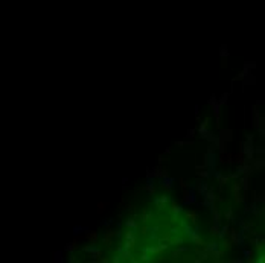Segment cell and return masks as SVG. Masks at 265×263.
<instances>
[{"instance_id":"4fadbf2b","label":"cell","mask_w":265,"mask_h":263,"mask_svg":"<svg viewBox=\"0 0 265 263\" xmlns=\"http://www.w3.org/2000/svg\"><path fill=\"white\" fill-rule=\"evenodd\" d=\"M223 254H224L223 251L215 249V251H212V252H210V258H212V260H215V261H218V260H221L220 257H223Z\"/></svg>"},{"instance_id":"9a60e30c","label":"cell","mask_w":265,"mask_h":263,"mask_svg":"<svg viewBox=\"0 0 265 263\" xmlns=\"http://www.w3.org/2000/svg\"><path fill=\"white\" fill-rule=\"evenodd\" d=\"M229 231H230L229 225H226V227H221V230H220V234H218V236H220L221 239H226V237H229V234H230Z\"/></svg>"},{"instance_id":"ac0fdd59","label":"cell","mask_w":265,"mask_h":263,"mask_svg":"<svg viewBox=\"0 0 265 263\" xmlns=\"http://www.w3.org/2000/svg\"><path fill=\"white\" fill-rule=\"evenodd\" d=\"M76 240H78V239H75V240H73V242H70V243H67L64 249H66V251H75V249L78 248V245H76Z\"/></svg>"},{"instance_id":"ba28073f","label":"cell","mask_w":265,"mask_h":263,"mask_svg":"<svg viewBox=\"0 0 265 263\" xmlns=\"http://www.w3.org/2000/svg\"><path fill=\"white\" fill-rule=\"evenodd\" d=\"M186 218H187L190 222L197 224V221H198V211H197V210H186Z\"/></svg>"},{"instance_id":"44dd1931","label":"cell","mask_w":265,"mask_h":263,"mask_svg":"<svg viewBox=\"0 0 265 263\" xmlns=\"http://www.w3.org/2000/svg\"><path fill=\"white\" fill-rule=\"evenodd\" d=\"M171 210H172V213H174V214H177V213H180V211H181V207H180V205H177V202H175V201H172Z\"/></svg>"},{"instance_id":"7a4b0ae2","label":"cell","mask_w":265,"mask_h":263,"mask_svg":"<svg viewBox=\"0 0 265 263\" xmlns=\"http://www.w3.org/2000/svg\"><path fill=\"white\" fill-rule=\"evenodd\" d=\"M209 105L212 107V110H213V113H215L216 123H218V122H220V108H221V105H220L218 101H216V96H215V94H212V96H210V99H209Z\"/></svg>"},{"instance_id":"3957f363","label":"cell","mask_w":265,"mask_h":263,"mask_svg":"<svg viewBox=\"0 0 265 263\" xmlns=\"http://www.w3.org/2000/svg\"><path fill=\"white\" fill-rule=\"evenodd\" d=\"M134 243H136V234H134V230L127 231V233H125V243H124V246L128 248V249H131V248L134 246Z\"/></svg>"},{"instance_id":"52a82bcc","label":"cell","mask_w":265,"mask_h":263,"mask_svg":"<svg viewBox=\"0 0 265 263\" xmlns=\"http://www.w3.org/2000/svg\"><path fill=\"white\" fill-rule=\"evenodd\" d=\"M114 236H117V231L114 233V231H111V230H108V231L104 234V239H102V240H104V243H105L107 246H111V245H113L111 239H113Z\"/></svg>"},{"instance_id":"f1b7e54d","label":"cell","mask_w":265,"mask_h":263,"mask_svg":"<svg viewBox=\"0 0 265 263\" xmlns=\"http://www.w3.org/2000/svg\"><path fill=\"white\" fill-rule=\"evenodd\" d=\"M244 254H245L247 260H251V251H244Z\"/></svg>"},{"instance_id":"484cf974","label":"cell","mask_w":265,"mask_h":263,"mask_svg":"<svg viewBox=\"0 0 265 263\" xmlns=\"http://www.w3.org/2000/svg\"><path fill=\"white\" fill-rule=\"evenodd\" d=\"M140 258H142V260H145V261H148V260H149V255H148V252H145V251H143V255H142Z\"/></svg>"},{"instance_id":"277c9868","label":"cell","mask_w":265,"mask_h":263,"mask_svg":"<svg viewBox=\"0 0 265 263\" xmlns=\"http://www.w3.org/2000/svg\"><path fill=\"white\" fill-rule=\"evenodd\" d=\"M195 189H197V192H198V193H201V196H204V193L209 190V186H207V183H206V181L198 180V181L195 183Z\"/></svg>"},{"instance_id":"ffe728a7","label":"cell","mask_w":265,"mask_h":263,"mask_svg":"<svg viewBox=\"0 0 265 263\" xmlns=\"http://www.w3.org/2000/svg\"><path fill=\"white\" fill-rule=\"evenodd\" d=\"M125 225H127L128 228H131V230H136V228H137V224L134 222V219H133V218H130V219H127V222H125Z\"/></svg>"},{"instance_id":"5b68a950","label":"cell","mask_w":265,"mask_h":263,"mask_svg":"<svg viewBox=\"0 0 265 263\" xmlns=\"http://www.w3.org/2000/svg\"><path fill=\"white\" fill-rule=\"evenodd\" d=\"M81 237H85L90 243H96V240H98V233L94 230H85V234L81 236Z\"/></svg>"},{"instance_id":"30bf717a","label":"cell","mask_w":265,"mask_h":263,"mask_svg":"<svg viewBox=\"0 0 265 263\" xmlns=\"http://www.w3.org/2000/svg\"><path fill=\"white\" fill-rule=\"evenodd\" d=\"M154 202L157 204L159 210H163V208H165V205H166V202H168V196H166V195H163V196H160V198H156V199H154Z\"/></svg>"},{"instance_id":"d6986e66","label":"cell","mask_w":265,"mask_h":263,"mask_svg":"<svg viewBox=\"0 0 265 263\" xmlns=\"http://www.w3.org/2000/svg\"><path fill=\"white\" fill-rule=\"evenodd\" d=\"M220 230H221V225L213 224V225L210 227V234H212V236H218V234H220Z\"/></svg>"},{"instance_id":"5bb4252c","label":"cell","mask_w":265,"mask_h":263,"mask_svg":"<svg viewBox=\"0 0 265 263\" xmlns=\"http://www.w3.org/2000/svg\"><path fill=\"white\" fill-rule=\"evenodd\" d=\"M207 126H209V117H207V119H204V120H203V123H201V125H200V128H198V132H200V135H201V134H204V132L207 131Z\"/></svg>"},{"instance_id":"603a6c76","label":"cell","mask_w":265,"mask_h":263,"mask_svg":"<svg viewBox=\"0 0 265 263\" xmlns=\"http://www.w3.org/2000/svg\"><path fill=\"white\" fill-rule=\"evenodd\" d=\"M224 216H226V221H233V213H232V210H230V208L224 213Z\"/></svg>"},{"instance_id":"2e32d148","label":"cell","mask_w":265,"mask_h":263,"mask_svg":"<svg viewBox=\"0 0 265 263\" xmlns=\"http://www.w3.org/2000/svg\"><path fill=\"white\" fill-rule=\"evenodd\" d=\"M186 251H187V248L180 245V248H178V249H175V251L172 252V258H174V260H175V258H178V257H180V254H181V252H186Z\"/></svg>"},{"instance_id":"e0dca14e","label":"cell","mask_w":265,"mask_h":263,"mask_svg":"<svg viewBox=\"0 0 265 263\" xmlns=\"http://www.w3.org/2000/svg\"><path fill=\"white\" fill-rule=\"evenodd\" d=\"M154 216H153V213H148L146 210H143L142 211V222H148L149 219H153Z\"/></svg>"},{"instance_id":"d4e9b609","label":"cell","mask_w":265,"mask_h":263,"mask_svg":"<svg viewBox=\"0 0 265 263\" xmlns=\"http://www.w3.org/2000/svg\"><path fill=\"white\" fill-rule=\"evenodd\" d=\"M54 260H57V261H63V258H61V252H60V251L54 252Z\"/></svg>"},{"instance_id":"cb8c5ba5","label":"cell","mask_w":265,"mask_h":263,"mask_svg":"<svg viewBox=\"0 0 265 263\" xmlns=\"http://www.w3.org/2000/svg\"><path fill=\"white\" fill-rule=\"evenodd\" d=\"M227 99H229V93H224L223 96H221V99L218 101V102H220V105H224V104L227 102Z\"/></svg>"},{"instance_id":"9c48e42d","label":"cell","mask_w":265,"mask_h":263,"mask_svg":"<svg viewBox=\"0 0 265 263\" xmlns=\"http://www.w3.org/2000/svg\"><path fill=\"white\" fill-rule=\"evenodd\" d=\"M117 252H119L120 257H122V260L131 258V251H130L128 248H125V246H119V248H117Z\"/></svg>"},{"instance_id":"8992f818","label":"cell","mask_w":265,"mask_h":263,"mask_svg":"<svg viewBox=\"0 0 265 263\" xmlns=\"http://www.w3.org/2000/svg\"><path fill=\"white\" fill-rule=\"evenodd\" d=\"M172 183H174V178H169L168 175L162 177V187H163L165 190H168V192L172 189Z\"/></svg>"},{"instance_id":"7402d4cb","label":"cell","mask_w":265,"mask_h":263,"mask_svg":"<svg viewBox=\"0 0 265 263\" xmlns=\"http://www.w3.org/2000/svg\"><path fill=\"white\" fill-rule=\"evenodd\" d=\"M181 243H183V239H181V237H178V236H175V237L172 239V240H171V245H178V246H180Z\"/></svg>"},{"instance_id":"8fae6325","label":"cell","mask_w":265,"mask_h":263,"mask_svg":"<svg viewBox=\"0 0 265 263\" xmlns=\"http://www.w3.org/2000/svg\"><path fill=\"white\" fill-rule=\"evenodd\" d=\"M232 131H229V129H223L221 132H220V138L223 140V141H229V140H232Z\"/></svg>"},{"instance_id":"83f0119b","label":"cell","mask_w":265,"mask_h":263,"mask_svg":"<svg viewBox=\"0 0 265 263\" xmlns=\"http://www.w3.org/2000/svg\"><path fill=\"white\" fill-rule=\"evenodd\" d=\"M194 134H195V129H189L186 137H189V138H190V137H194Z\"/></svg>"},{"instance_id":"7c38bea8","label":"cell","mask_w":265,"mask_h":263,"mask_svg":"<svg viewBox=\"0 0 265 263\" xmlns=\"http://www.w3.org/2000/svg\"><path fill=\"white\" fill-rule=\"evenodd\" d=\"M203 248H204L206 251L212 252V251H215V249H218V243H216V242H209V243H206Z\"/></svg>"},{"instance_id":"6da1fadb","label":"cell","mask_w":265,"mask_h":263,"mask_svg":"<svg viewBox=\"0 0 265 263\" xmlns=\"http://www.w3.org/2000/svg\"><path fill=\"white\" fill-rule=\"evenodd\" d=\"M82 251L90 252V257H93V260H96V257H101V255H102V251H101L98 246H96L94 243H90V245L82 246Z\"/></svg>"},{"instance_id":"4316f807","label":"cell","mask_w":265,"mask_h":263,"mask_svg":"<svg viewBox=\"0 0 265 263\" xmlns=\"http://www.w3.org/2000/svg\"><path fill=\"white\" fill-rule=\"evenodd\" d=\"M107 205H108L107 202H99V213H101V211H102V210H104Z\"/></svg>"}]
</instances>
